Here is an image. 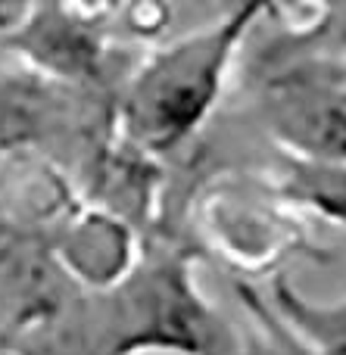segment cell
Returning <instances> with one entry per match:
<instances>
[{
    "mask_svg": "<svg viewBox=\"0 0 346 355\" xmlns=\"http://www.w3.org/2000/svg\"><path fill=\"white\" fill-rule=\"evenodd\" d=\"M262 6H234L150 53L125 81L119 122L144 156L181 150L212 116L231 62Z\"/></svg>",
    "mask_w": 346,
    "mask_h": 355,
    "instance_id": "obj_1",
    "label": "cell"
},
{
    "mask_svg": "<svg viewBox=\"0 0 346 355\" xmlns=\"http://www.w3.org/2000/svg\"><path fill=\"white\" fill-rule=\"evenodd\" d=\"M106 331V355L168 349L184 355H237L225 321L193 293L187 268L175 259L128 281V296L116 300Z\"/></svg>",
    "mask_w": 346,
    "mask_h": 355,
    "instance_id": "obj_2",
    "label": "cell"
},
{
    "mask_svg": "<svg viewBox=\"0 0 346 355\" xmlns=\"http://www.w3.org/2000/svg\"><path fill=\"white\" fill-rule=\"evenodd\" d=\"M266 125L291 159L346 166V81L293 78L262 100Z\"/></svg>",
    "mask_w": 346,
    "mask_h": 355,
    "instance_id": "obj_3",
    "label": "cell"
},
{
    "mask_svg": "<svg viewBox=\"0 0 346 355\" xmlns=\"http://www.w3.org/2000/svg\"><path fill=\"white\" fill-rule=\"evenodd\" d=\"M281 175H284V193L291 200L346 227V166H312L287 156Z\"/></svg>",
    "mask_w": 346,
    "mask_h": 355,
    "instance_id": "obj_4",
    "label": "cell"
}]
</instances>
